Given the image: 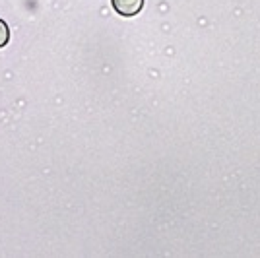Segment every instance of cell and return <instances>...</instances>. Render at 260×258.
Returning a JSON list of instances; mask_svg holds the SVG:
<instances>
[{"label": "cell", "mask_w": 260, "mask_h": 258, "mask_svg": "<svg viewBox=\"0 0 260 258\" xmlns=\"http://www.w3.org/2000/svg\"><path fill=\"white\" fill-rule=\"evenodd\" d=\"M111 4H113L115 12L119 16H124V18L136 16L144 8V0H111Z\"/></svg>", "instance_id": "6da1fadb"}, {"label": "cell", "mask_w": 260, "mask_h": 258, "mask_svg": "<svg viewBox=\"0 0 260 258\" xmlns=\"http://www.w3.org/2000/svg\"><path fill=\"white\" fill-rule=\"evenodd\" d=\"M8 41H10V29H8L6 22L0 18V49H2V47H6Z\"/></svg>", "instance_id": "7a4b0ae2"}]
</instances>
